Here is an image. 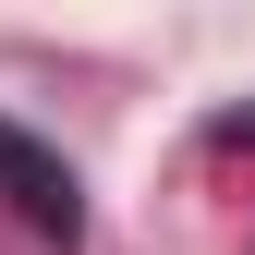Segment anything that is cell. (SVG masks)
Here are the masks:
<instances>
[{
    "mask_svg": "<svg viewBox=\"0 0 255 255\" xmlns=\"http://www.w3.org/2000/svg\"><path fill=\"white\" fill-rule=\"evenodd\" d=\"M0 195L37 219L49 243H73V231H85V207H73V170H61V158H49L37 134H12V122H0Z\"/></svg>",
    "mask_w": 255,
    "mask_h": 255,
    "instance_id": "6da1fadb",
    "label": "cell"
}]
</instances>
